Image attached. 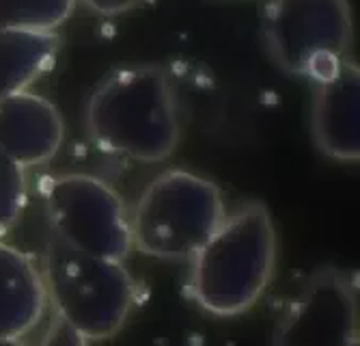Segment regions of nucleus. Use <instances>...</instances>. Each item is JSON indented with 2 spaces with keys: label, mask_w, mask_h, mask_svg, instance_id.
I'll return each instance as SVG.
<instances>
[{
  "label": "nucleus",
  "mask_w": 360,
  "mask_h": 346,
  "mask_svg": "<svg viewBox=\"0 0 360 346\" xmlns=\"http://www.w3.org/2000/svg\"><path fill=\"white\" fill-rule=\"evenodd\" d=\"M76 0H0V28L48 33L70 20Z\"/></svg>",
  "instance_id": "f8f14e48"
},
{
  "label": "nucleus",
  "mask_w": 360,
  "mask_h": 346,
  "mask_svg": "<svg viewBox=\"0 0 360 346\" xmlns=\"http://www.w3.org/2000/svg\"><path fill=\"white\" fill-rule=\"evenodd\" d=\"M41 275L54 316L89 344L112 340L134 309L136 284L123 262L86 256L54 240Z\"/></svg>",
  "instance_id": "20e7f679"
},
{
  "label": "nucleus",
  "mask_w": 360,
  "mask_h": 346,
  "mask_svg": "<svg viewBox=\"0 0 360 346\" xmlns=\"http://www.w3.org/2000/svg\"><path fill=\"white\" fill-rule=\"evenodd\" d=\"M360 288L356 271L315 268L272 333V346H358Z\"/></svg>",
  "instance_id": "0eeeda50"
},
{
  "label": "nucleus",
  "mask_w": 360,
  "mask_h": 346,
  "mask_svg": "<svg viewBox=\"0 0 360 346\" xmlns=\"http://www.w3.org/2000/svg\"><path fill=\"white\" fill-rule=\"evenodd\" d=\"M60 37L56 30H3L0 28V100L28 91L56 61Z\"/></svg>",
  "instance_id": "9b49d317"
},
{
  "label": "nucleus",
  "mask_w": 360,
  "mask_h": 346,
  "mask_svg": "<svg viewBox=\"0 0 360 346\" xmlns=\"http://www.w3.org/2000/svg\"><path fill=\"white\" fill-rule=\"evenodd\" d=\"M0 346H26L24 342H0Z\"/></svg>",
  "instance_id": "dca6fc26"
},
{
  "label": "nucleus",
  "mask_w": 360,
  "mask_h": 346,
  "mask_svg": "<svg viewBox=\"0 0 360 346\" xmlns=\"http://www.w3.org/2000/svg\"><path fill=\"white\" fill-rule=\"evenodd\" d=\"M311 135L315 147L337 163L360 159V72L349 58L313 82Z\"/></svg>",
  "instance_id": "6e6552de"
},
{
  "label": "nucleus",
  "mask_w": 360,
  "mask_h": 346,
  "mask_svg": "<svg viewBox=\"0 0 360 346\" xmlns=\"http://www.w3.org/2000/svg\"><path fill=\"white\" fill-rule=\"evenodd\" d=\"M276 264L278 234L270 210L261 202H244L226 210L190 260V299L210 316H242L268 292Z\"/></svg>",
  "instance_id": "f03ea898"
},
{
  "label": "nucleus",
  "mask_w": 360,
  "mask_h": 346,
  "mask_svg": "<svg viewBox=\"0 0 360 346\" xmlns=\"http://www.w3.org/2000/svg\"><path fill=\"white\" fill-rule=\"evenodd\" d=\"M63 139V117L44 96L22 91L0 100V154L22 169L48 165Z\"/></svg>",
  "instance_id": "1a4fd4ad"
},
{
  "label": "nucleus",
  "mask_w": 360,
  "mask_h": 346,
  "mask_svg": "<svg viewBox=\"0 0 360 346\" xmlns=\"http://www.w3.org/2000/svg\"><path fill=\"white\" fill-rule=\"evenodd\" d=\"M261 37L285 74L315 82L349 61L354 44L349 0H270Z\"/></svg>",
  "instance_id": "39448f33"
},
{
  "label": "nucleus",
  "mask_w": 360,
  "mask_h": 346,
  "mask_svg": "<svg viewBox=\"0 0 360 346\" xmlns=\"http://www.w3.org/2000/svg\"><path fill=\"white\" fill-rule=\"evenodd\" d=\"M28 199L26 169L0 154V240L20 221Z\"/></svg>",
  "instance_id": "ddd939ff"
},
{
  "label": "nucleus",
  "mask_w": 360,
  "mask_h": 346,
  "mask_svg": "<svg viewBox=\"0 0 360 346\" xmlns=\"http://www.w3.org/2000/svg\"><path fill=\"white\" fill-rule=\"evenodd\" d=\"M39 346H89V342L54 316Z\"/></svg>",
  "instance_id": "4468645a"
},
{
  "label": "nucleus",
  "mask_w": 360,
  "mask_h": 346,
  "mask_svg": "<svg viewBox=\"0 0 360 346\" xmlns=\"http://www.w3.org/2000/svg\"><path fill=\"white\" fill-rule=\"evenodd\" d=\"M44 210L58 245L86 256L125 262L134 254L129 212L102 178L60 173L44 186Z\"/></svg>",
  "instance_id": "423d86ee"
},
{
  "label": "nucleus",
  "mask_w": 360,
  "mask_h": 346,
  "mask_svg": "<svg viewBox=\"0 0 360 346\" xmlns=\"http://www.w3.org/2000/svg\"><path fill=\"white\" fill-rule=\"evenodd\" d=\"M48 307L39 266L0 240V342H24L41 325Z\"/></svg>",
  "instance_id": "9d476101"
},
{
  "label": "nucleus",
  "mask_w": 360,
  "mask_h": 346,
  "mask_svg": "<svg viewBox=\"0 0 360 346\" xmlns=\"http://www.w3.org/2000/svg\"><path fill=\"white\" fill-rule=\"evenodd\" d=\"M226 214L218 184L188 169H167L139 195L132 212L134 251L167 262H190Z\"/></svg>",
  "instance_id": "7ed1b4c3"
},
{
  "label": "nucleus",
  "mask_w": 360,
  "mask_h": 346,
  "mask_svg": "<svg viewBox=\"0 0 360 346\" xmlns=\"http://www.w3.org/2000/svg\"><path fill=\"white\" fill-rule=\"evenodd\" d=\"M76 3L84 5L89 11H93L97 16L112 18V16H121V13H127V11L141 7L145 0H76Z\"/></svg>",
  "instance_id": "2eb2a0df"
},
{
  "label": "nucleus",
  "mask_w": 360,
  "mask_h": 346,
  "mask_svg": "<svg viewBox=\"0 0 360 346\" xmlns=\"http://www.w3.org/2000/svg\"><path fill=\"white\" fill-rule=\"evenodd\" d=\"M89 139L106 154L134 163H162L177 149V93L160 66H125L106 74L84 109Z\"/></svg>",
  "instance_id": "f257e3e1"
}]
</instances>
